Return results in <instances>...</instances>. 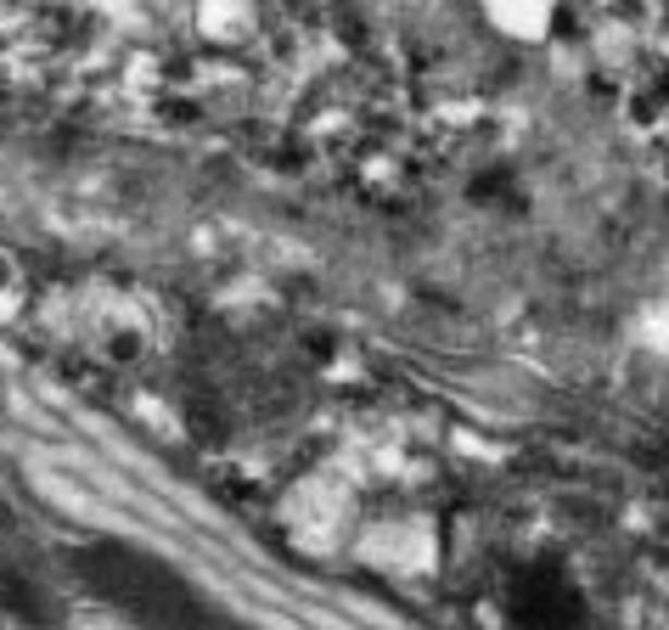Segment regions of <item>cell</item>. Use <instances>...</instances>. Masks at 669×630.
I'll use <instances>...</instances> for the list:
<instances>
[{
  "instance_id": "obj_1",
  "label": "cell",
  "mask_w": 669,
  "mask_h": 630,
  "mask_svg": "<svg viewBox=\"0 0 669 630\" xmlns=\"http://www.w3.org/2000/svg\"><path fill=\"white\" fill-rule=\"evenodd\" d=\"M28 479L40 484V495H46V502H57L62 512H74L79 523H102V529H124V535H141V529H136V518H124V512L102 507V502H96V495H85L74 479H62V473H51V468H28Z\"/></svg>"
},
{
  "instance_id": "obj_2",
  "label": "cell",
  "mask_w": 669,
  "mask_h": 630,
  "mask_svg": "<svg viewBox=\"0 0 669 630\" xmlns=\"http://www.w3.org/2000/svg\"><path fill=\"white\" fill-rule=\"evenodd\" d=\"M490 23L500 35L534 46V40H546V28H552V7H490Z\"/></svg>"
},
{
  "instance_id": "obj_3",
  "label": "cell",
  "mask_w": 669,
  "mask_h": 630,
  "mask_svg": "<svg viewBox=\"0 0 669 630\" xmlns=\"http://www.w3.org/2000/svg\"><path fill=\"white\" fill-rule=\"evenodd\" d=\"M197 23H203L214 40H225V28H243L248 12H243V7H203V12H197Z\"/></svg>"
},
{
  "instance_id": "obj_4",
  "label": "cell",
  "mask_w": 669,
  "mask_h": 630,
  "mask_svg": "<svg viewBox=\"0 0 669 630\" xmlns=\"http://www.w3.org/2000/svg\"><path fill=\"white\" fill-rule=\"evenodd\" d=\"M642 338H647L653 349L669 355V305H653V310L642 316Z\"/></svg>"
},
{
  "instance_id": "obj_5",
  "label": "cell",
  "mask_w": 669,
  "mask_h": 630,
  "mask_svg": "<svg viewBox=\"0 0 669 630\" xmlns=\"http://www.w3.org/2000/svg\"><path fill=\"white\" fill-rule=\"evenodd\" d=\"M12 417H23V422H35V428H46V434H57V422L35 406V400H28V394H12V406H7Z\"/></svg>"
},
{
  "instance_id": "obj_6",
  "label": "cell",
  "mask_w": 669,
  "mask_h": 630,
  "mask_svg": "<svg viewBox=\"0 0 669 630\" xmlns=\"http://www.w3.org/2000/svg\"><path fill=\"white\" fill-rule=\"evenodd\" d=\"M0 417H7V411H0Z\"/></svg>"
}]
</instances>
